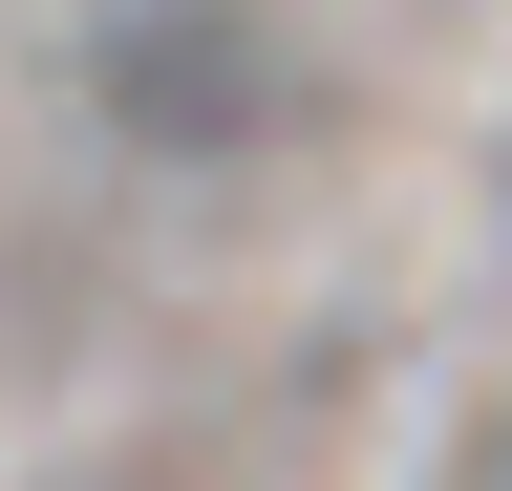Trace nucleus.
Here are the masks:
<instances>
[{
	"instance_id": "nucleus-1",
	"label": "nucleus",
	"mask_w": 512,
	"mask_h": 491,
	"mask_svg": "<svg viewBox=\"0 0 512 491\" xmlns=\"http://www.w3.org/2000/svg\"><path fill=\"white\" fill-rule=\"evenodd\" d=\"M64 107H86V150L171 171V193H235L299 150L320 65L278 0H64Z\"/></svg>"
}]
</instances>
